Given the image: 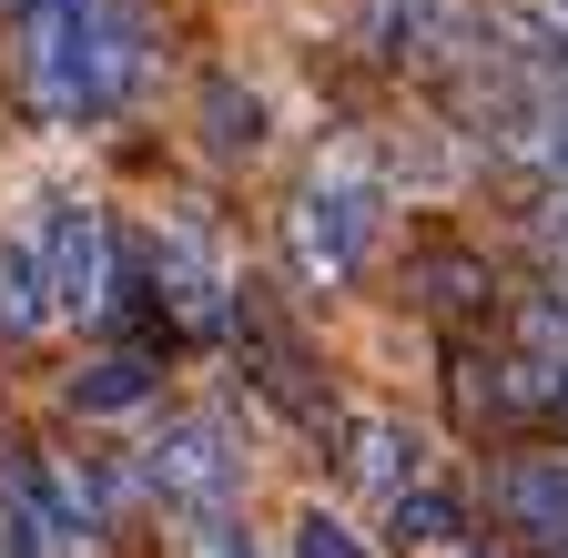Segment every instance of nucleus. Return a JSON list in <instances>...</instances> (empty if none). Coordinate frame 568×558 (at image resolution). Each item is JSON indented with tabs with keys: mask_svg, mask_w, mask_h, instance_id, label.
Here are the masks:
<instances>
[{
	"mask_svg": "<svg viewBox=\"0 0 568 558\" xmlns=\"http://www.w3.org/2000/svg\"><path fill=\"white\" fill-rule=\"evenodd\" d=\"M31 254H41V295H51V325H112V295H122V224H112V203L92 193H41L31 214H21Z\"/></svg>",
	"mask_w": 568,
	"mask_h": 558,
	"instance_id": "obj_3",
	"label": "nucleus"
},
{
	"mask_svg": "<svg viewBox=\"0 0 568 558\" xmlns=\"http://www.w3.org/2000/svg\"><path fill=\"white\" fill-rule=\"evenodd\" d=\"M315 437L335 447V477H345L366 508L406 498V487L426 477V447H416V427H406V416H386V406H335Z\"/></svg>",
	"mask_w": 568,
	"mask_h": 558,
	"instance_id": "obj_10",
	"label": "nucleus"
},
{
	"mask_svg": "<svg viewBox=\"0 0 568 558\" xmlns=\"http://www.w3.org/2000/svg\"><path fill=\"white\" fill-rule=\"evenodd\" d=\"M406 295L437 315L447 335H497V315H508V274H497L487 244H467V234H416L406 244Z\"/></svg>",
	"mask_w": 568,
	"mask_h": 558,
	"instance_id": "obj_8",
	"label": "nucleus"
},
{
	"mask_svg": "<svg viewBox=\"0 0 568 558\" xmlns=\"http://www.w3.org/2000/svg\"><path fill=\"white\" fill-rule=\"evenodd\" d=\"M548 558H568V538H558V548H548Z\"/></svg>",
	"mask_w": 568,
	"mask_h": 558,
	"instance_id": "obj_19",
	"label": "nucleus"
},
{
	"mask_svg": "<svg viewBox=\"0 0 568 558\" xmlns=\"http://www.w3.org/2000/svg\"><path fill=\"white\" fill-rule=\"evenodd\" d=\"M386 214H396V183H386V163H376L366 143H325V153L295 173L284 214H274V234H284V274H295L305 295H345L355 274L376 264Z\"/></svg>",
	"mask_w": 568,
	"mask_h": 558,
	"instance_id": "obj_2",
	"label": "nucleus"
},
{
	"mask_svg": "<svg viewBox=\"0 0 568 558\" xmlns=\"http://www.w3.org/2000/svg\"><path fill=\"white\" fill-rule=\"evenodd\" d=\"M183 538H193V548H183V558H264V548H254V528H244V518H203V528H183Z\"/></svg>",
	"mask_w": 568,
	"mask_h": 558,
	"instance_id": "obj_17",
	"label": "nucleus"
},
{
	"mask_svg": "<svg viewBox=\"0 0 568 558\" xmlns=\"http://www.w3.org/2000/svg\"><path fill=\"white\" fill-rule=\"evenodd\" d=\"M142 508H163L173 528H203V518H234L244 508V447L213 406H183L153 427V447H142Z\"/></svg>",
	"mask_w": 568,
	"mask_h": 558,
	"instance_id": "obj_5",
	"label": "nucleus"
},
{
	"mask_svg": "<svg viewBox=\"0 0 568 558\" xmlns=\"http://www.w3.org/2000/svg\"><path fill=\"white\" fill-rule=\"evenodd\" d=\"M447 558H538V548H518V538H467V548H447Z\"/></svg>",
	"mask_w": 568,
	"mask_h": 558,
	"instance_id": "obj_18",
	"label": "nucleus"
},
{
	"mask_svg": "<svg viewBox=\"0 0 568 558\" xmlns=\"http://www.w3.org/2000/svg\"><path fill=\"white\" fill-rule=\"evenodd\" d=\"M132 264H142V285L163 295V315H173V335L183 345H224V315H234V254H224V234H213L203 214H153L142 224V244H132Z\"/></svg>",
	"mask_w": 568,
	"mask_h": 558,
	"instance_id": "obj_6",
	"label": "nucleus"
},
{
	"mask_svg": "<svg viewBox=\"0 0 568 558\" xmlns=\"http://www.w3.org/2000/svg\"><path fill=\"white\" fill-rule=\"evenodd\" d=\"M497 11V61L538 92H568V0H487Z\"/></svg>",
	"mask_w": 568,
	"mask_h": 558,
	"instance_id": "obj_13",
	"label": "nucleus"
},
{
	"mask_svg": "<svg viewBox=\"0 0 568 558\" xmlns=\"http://www.w3.org/2000/svg\"><path fill=\"white\" fill-rule=\"evenodd\" d=\"M224 345H234V366H244V386L274 406V416H295V427H325L335 416V396H325V366H315V345H305V325L284 315V295L274 285H234V315H224Z\"/></svg>",
	"mask_w": 568,
	"mask_h": 558,
	"instance_id": "obj_7",
	"label": "nucleus"
},
{
	"mask_svg": "<svg viewBox=\"0 0 568 558\" xmlns=\"http://www.w3.org/2000/svg\"><path fill=\"white\" fill-rule=\"evenodd\" d=\"M355 41H366V61H386V72L447 92L457 72L497 61V11L487 0H355Z\"/></svg>",
	"mask_w": 568,
	"mask_h": 558,
	"instance_id": "obj_4",
	"label": "nucleus"
},
{
	"mask_svg": "<svg viewBox=\"0 0 568 558\" xmlns=\"http://www.w3.org/2000/svg\"><path fill=\"white\" fill-rule=\"evenodd\" d=\"M163 406V356L153 345H102V356H82V376H71V416H102V427H122V416H153Z\"/></svg>",
	"mask_w": 568,
	"mask_h": 558,
	"instance_id": "obj_11",
	"label": "nucleus"
},
{
	"mask_svg": "<svg viewBox=\"0 0 568 558\" xmlns=\"http://www.w3.org/2000/svg\"><path fill=\"white\" fill-rule=\"evenodd\" d=\"M284 558H376V538L355 528L345 508H295V528H284Z\"/></svg>",
	"mask_w": 568,
	"mask_h": 558,
	"instance_id": "obj_16",
	"label": "nucleus"
},
{
	"mask_svg": "<svg viewBox=\"0 0 568 558\" xmlns=\"http://www.w3.org/2000/svg\"><path fill=\"white\" fill-rule=\"evenodd\" d=\"M376 528H386V548H437V558H447V548H467V538H477V498H467L457 477L426 467L406 498H386V508H376Z\"/></svg>",
	"mask_w": 568,
	"mask_h": 558,
	"instance_id": "obj_12",
	"label": "nucleus"
},
{
	"mask_svg": "<svg viewBox=\"0 0 568 558\" xmlns=\"http://www.w3.org/2000/svg\"><path fill=\"white\" fill-rule=\"evenodd\" d=\"M193 132H203L213 163H264L274 112H264V92H254L244 72H203V92H193Z\"/></svg>",
	"mask_w": 568,
	"mask_h": 558,
	"instance_id": "obj_14",
	"label": "nucleus"
},
{
	"mask_svg": "<svg viewBox=\"0 0 568 558\" xmlns=\"http://www.w3.org/2000/svg\"><path fill=\"white\" fill-rule=\"evenodd\" d=\"M487 508H497V528H508L518 548L548 558V548L568 538V437H518V447H497Z\"/></svg>",
	"mask_w": 568,
	"mask_h": 558,
	"instance_id": "obj_9",
	"label": "nucleus"
},
{
	"mask_svg": "<svg viewBox=\"0 0 568 558\" xmlns=\"http://www.w3.org/2000/svg\"><path fill=\"white\" fill-rule=\"evenodd\" d=\"M31 335H51V295H41L31 234L11 224V234H0V345H31Z\"/></svg>",
	"mask_w": 568,
	"mask_h": 558,
	"instance_id": "obj_15",
	"label": "nucleus"
},
{
	"mask_svg": "<svg viewBox=\"0 0 568 558\" xmlns=\"http://www.w3.org/2000/svg\"><path fill=\"white\" fill-rule=\"evenodd\" d=\"M11 31H21V92L41 122L82 132L142 102L153 41L122 0H11Z\"/></svg>",
	"mask_w": 568,
	"mask_h": 558,
	"instance_id": "obj_1",
	"label": "nucleus"
}]
</instances>
